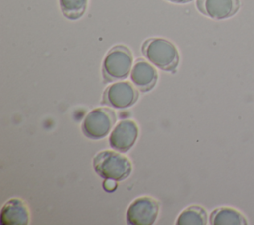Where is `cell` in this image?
Here are the masks:
<instances>
[{"label":"cell","instance_id":"obj_1","mask_svg":"<svg viewBox=\"0 0 254 225\" xmlns=\"http://www.w3.org/2000/svg\"><path fill=\"white\" fill-rule=\"evenodd\" d=\"M142 54L158 68L174 72L179 64V52L176 46L163 38H151L142 45Z\"/></svg>","mask_w":254,"mask_h":225},{"label":"cell","instance_id":"obj_2","mask_svg":"<svg viewBox=\"0 0 254 225\" xmlns=\"http://www.w3.org/2000/svg\"><path fill=\"white\" fill-rule=\"evenodd\" d=\"M93 169L95 172L104 179L122 181L132 171L130 160L114 151H101L93 158Z\"/></svg>","mask_w":254,"mask_h":225},{"label":"cell","instance_id":"obj_3","mask_svg":"<svg viewBox=\"0 0 254 225\" xmlns=\"http://www.w3.org/2000/svg\"><path fill=\"white\" fill-rule=\"evenodd\" d=\"M133 56L131 51L123 46L116 45L106 54L102 63V75L105 82L124 79L132 69Z\"/></svg>","mask_w":254,"mask_h":225},{"label":"cell","instance_id":"obj_4","mask_svg":"<svg viewBox=\"0 0 254 225\" xmlns=\"http://www.w3.org/2000/svg\"><path fill=\"white\" fill-rule=\"evenodd\" d=\"M116 122V114L112 109L99 107L91 110L82 122V132L90 139L98 140L106 137Z\"/></svg>","mask_w":254,"mask_h":225},{"label":"cell","instance_id":"obj_5","mask_svg":"<svg viewBox=\"0 0 254 225\" xmlns=\"http://www.w3.org/2000/svg\"><path fill=\"white\" fill-rule=\"evenodd\" d=\"M159 209V202L150 196L136 198L127 209L126 221L131 225H152L157 219Z\"/></svg>","mask_w":254,"mask_h":225},{"label":"cell","instance_id":"obj_6","mask_svg":"<svg viewBox=\"0 0 254 225\" xmlns=\"http://www.w3.org/2000/svg\"><path fill=\"white\" fill-rule=\"evenodd\" d=\"M138 97V90L130 82H116L105 89L102 103L112 108L125 109L134 105Z\"/></svg>","mask_w":254,"mask_h":225},{"label":"cell","instance_id":"obj_7","mask_svg":"<svg viewBox=\"0 0 254 225\" xmlns=\"http://www.w3.org/2000/svg\"><path fill=\"white\" fill-rule=\"evenodd\" d=\"M138 134L139 129L136 122L133 120L120 121L110 134L109 145L118 152H127L134 146Z\"/></svg>","mask_w":254,"mask_h":225},{"label":"cell","instance_id":"obj_8","mask_svg":"<svg viewBox=\"0 0 254 225\" xmlns=\"http://www.w3.org/2000/svg\"><path fill=\"white\" fill-rule=\"evenodd\" d=\"M198 11L214 20H224L234 16L239 8V0H196Z\"/></svg>","mask_w":254,"mask_h":225},{"label":"cell","instance_id":"obj_9","mask_svg":"<svg viewBox=\"0 0 254 225\" xmlns=\"http://www.w3.org/2000/svg\"><path fill=\"white\" fill-rule=\"evenodd\" d=\"M134 85L142 92H147L153 89L158 80V73L155 67L143 58H138L130 74Z\"/></svg>","mask_w":254,"mask_h":225},{"label":"cell","instance_id":"obj_10","mask_svg":"<svg viewBox=\"0 0 254 225\" xmlns=\"http://www.w3.org/2000/svg\"><path fill=\"white\" fill-rule=\"evenodd\" d=\"M29 220V209L26 203L19 198L8 200L1 209L0 224L2 225H27Z\"/></svg>","mask_w":254,"mask_h":225},{"label":"cell","instance_id":"obj_11","mask_svg":"<svg viewBox=\"0 0 254 225\" xmlns=\"http://www.w3.org/2000/svg\"><path fill=\"white\" fill-rule=\"evenodd\" d=\"M245 216L232 207H219L210 214V224L212 225H246Z\"/></svg>","mask_w":254,"mask_h":225},{"label":"cell","instance_id":"obj_12","mask_svg":"<svg viewBox=\"0 0 254 225\" xmlns=\"http://www.w3.org/2000/svg\"><path fill=\"white\" fill-rule=\"evenodd\" d=\"M207 223L206 211L200 206H190L183 210L177 218V225H205Z\"/></svg>","mask_w":254,"mask_h":225},{"label":"cell","instance_id":"obj_13","mask_svg":"<svg viewBox=\"0 0 254 225\" xmlns=\"http://www.w3.org/2000/svg\"><path fill=\"white\" fill-rule=\"evenodd\" d=\"M59 3L64 17L69 20H77L85 13L88 0H59Z\"/></svg>","mask_w":254,"mask_h":225},{"label":"cell","instance_id":"obj_14","mask_svg":"<svg viewBox=\"0 0 254 225\" xmlns=\"http://www.w3.org/2000/svg\"><path fill=\"white\" fill-rule=\"evenodd\" d=\"M103 188L107 192H112L117 188V181L113 179H105L103 181Z\"/></svg>","mask_w":254,"mask_h":225},{"label":"cell","instance_id":"obj_15","mask_svg":"<svg viewBox=\"0 0 254 225\" xmlns=\"http://www.w3.org/2000/svg\"><path fill=\"white\" fill-rule=\"evenodd\" d=\"M168 1H170L172 3H177V4H185V3H189L192 0H168Z\"/></svg>","mask_w":254,"mask_h":225}]
</instances>
